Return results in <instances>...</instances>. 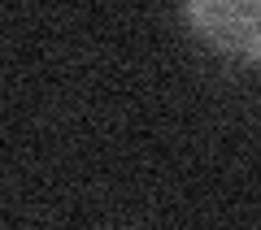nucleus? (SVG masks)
<instances>
[{
  "label": "nucleus",
  "instance_id": "1",
  "mask_svg": "<svg viewBox=\"0 0 261 230\" xmlns=\"http://www.w3.org/2000/svg\"><path fill=\"white\" fill-rule=\"evenodd\" d=\"M192 35L218 56L261 65V0H178Z\"/></svg>",
  "mask_w": 261,
  "mask_h": 230
}]
</instances>
